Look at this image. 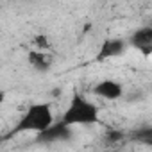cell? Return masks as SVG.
Listing matches in <instances>:
<instances>
[{
	"label": "cell",
	"mask_w": 152,
	"mask_h": 152,
	"mask_svg": "<svg viewBox=\"0 0 152 152\" xmlns=\"http://www.w3.org/2000/svg\"><path fill=\"white\" fill-rule=\"evenodd\" d=\"M136 140L145 143V145H150L152 143V131L150 129H143V131H138L136 132Z\"/></svg>",
	"instance_id": "cell-9"
},
{
	"label": "cell",
	"mask_w": 152,
	"mask_h": 152,
	"mask_svg": "<svg viewBox=\"0 0 152 152\" xmlns=\"http://www.w3.org/2000/svg\"><path fill=\"white\" fill-rule=\"evenodd\" d=\"M29 63L38 70V72H47L50 68V57L45 52H38V50H31L29 52Z\"/></svg>",
	"instance_id": "cell-7"
},
{
	"label": "cell",
	"mask_w": 152,
	"mask_h": 152,
	"mask_svg": "<svg viewBox=\"0 0 152 152\" xmlns=\"http://www.w3.org/2000/svg\"><path fill=\"white\" fill-rule=\"evenodd\" d=\"M72 138V129L66 127L63 122H57V124H52L48 129L41 131L36 140L39 143H56V141H66Z\"/></svg>",
	"instance_id": "cell-4"
},
{
	"label": "cell",
	"mask_w": 152,
	"mask_h": 152,
	"mask_svg": "<svg viewBox=\"0 0 152 152\" xmlns=\"http://www.w3.org/2000/svg\"><path fill=\"white\" fill-rule=\"evenodd\" d=\"M93 95L100 97V99H106V100H116L122 97V86L116 83V81H111V79H106V81H100L99 84L93 86Z\"/></svg>",
	"instance_id": "cell-5"
},
{
	"label": "cell",
	"mask_w": 152,
	"mask_h": 152,
	"mask_svg": "<svg viewBox=\"0 0 152 152\" xmlns=\"http://www.w3.org/2000/svg\"><path fill=\"white\" fill-rule=\"evenodd\" d=\"M125 48H127V43H125L122 38H107V39L102 41V45H100V48H99L95 59H97L99 63H102V61H106V59L118 57V56H122V54L125 52Z\"/></svg>",
	"instance_id": "cell-3"
},
{
	"label": "cell",
	"mask_w": 152,
	"mask_h": 152,
	"mask_svg": "<svg viewBox=\"0 0 152 152\" xmlns=\"http://www.w3.org/2000/svg\"><path fill=\"white\" fill-rule=\"evenodd\" d=\"M4 100H6V93H4L2 90H0V106L4 104Z\"/></svg>",
	"instance_id": "cell-11"
},
{
	"label": "cell",
	"mask_w": 152,
	"mask_h": 152,
	"mask_svg": "<svg viewBox=\"0 0 152 152\" xmlns=\"http://www.w3.org/2000/svg\"><path fill=\"white\" fill-rule=\"evenodd\" d=\"M32 43H34V47H36L38 52H43V50H48V48H50V39H48V36H45V34L34 36Z\"/></svg>",
	"instance_id": "cell-8"
},
{
	"label": "cell",
	"mask_w": 152,
	"mask_h": 152,
	"mask_svg": "<svg viewBox=\"0 0 152 152\" xmlns=\"http://www.w3.org/2000/svg\"><path fill=\"white\" fill-rule=\"evenodd\" d=\"M54 124L52 106L48 102H36L27 107V111L18 120L13 134L16 132H41Z\"/></svg>",
	"instance_id": "cell-2"
},
{
	"label": "cell",
	"mask_w": 152,
	"mask_h": 152,
	"mask_svg": "<svg viewBox=\"0 0 152 152\" xmlns=\"http://www.w3.org/2000/svg\"><path fill=\"white\" fill-rule=\"evenodd\" d=\"M131 45L136 47L143 56H150V52H152V29L150 27L138 29L131 36Z\"/></svg>",
	"instance_id": "cell-6"
},
{
	"label": "cell",
	"mask_w": 152,
	"mask_h": 152,
	"mask_svg": "<svg viewBox=\"0 0 152 152\" xmlns=\"http://www.w3.org/2000/svg\"><path fill=\"white\" fill-rule=\"evenodd\" d=\"M99 115H100L99 106H95L93 102H90L81 93L75 91L72 95V99H70L68 107L64 109V113L61 116V122L66 127H72V125H93V124H99Z\"/></svg>",
	"instance_id": "cell-1"
},
{
	"label": "cell",
	"mask_w": 152,
	"mask_h": 152,
	"mask_svg": "<svg viewBox=\"0 0 152 152\" xmlns=\"http://www.w3.org/2000/svg\"><path fill=\"white\" fill-rule=\"evenodd\" d=\"M0 143H2V136H0Z\"/></svg>",
	"instance_id": "cell-12"
},
{
	"label": "cell",
	"mask_w": 152,
	"mask_h": 152,
	"mask_svg": "<svg viewBox=\"0 0 152 152\" xmlns=\"http://www.w3.org/2000/svg\"><path fill=\"white\" fill-rule=\"evenodd\" d=\"M124 138V134L120 132V131H115V129H109L107 131V140L109 141H118V140H122Z\"/></svg>",
	"instance_id": "cell-10"
}]
</instances>
